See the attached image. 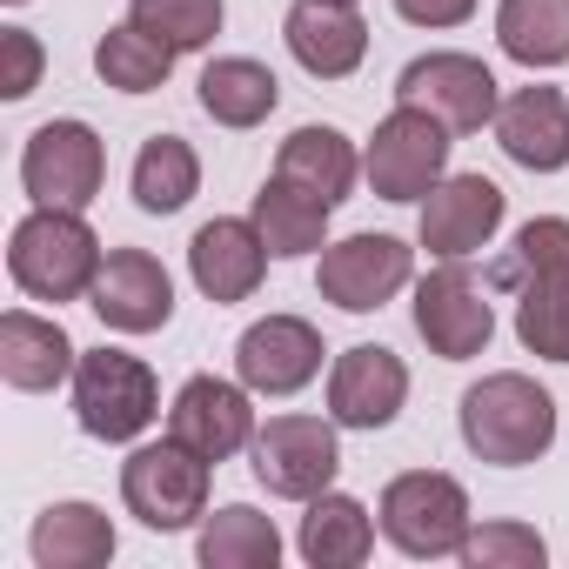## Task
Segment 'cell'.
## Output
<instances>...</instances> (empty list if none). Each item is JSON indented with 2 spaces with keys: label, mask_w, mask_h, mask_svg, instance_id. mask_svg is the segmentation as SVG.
<instances>
[{
  "label": "cell",
  "mask_w": 569,
  "mask_h": 569,
  "mask_svg": "<svg viewBox=\"0 0 569 569\" xmlns=\"http://www.w3.org/2000/svg\"><path fill=\"white\" fill-rule=\"evenodd\" d=\"M456 422H462V442L476 462L522 469V462L549 456V442H556V396L516 369H496L476 389H462Z\"/></svg>",
  "instance_id": "obj_1"
},
{
  "label": "cell",
  "mask_w": 569,
  "mask_h": 569,
  "mask_svg": "<svg viewBox=\"0 0 569 569\" xmlns=\"http://www.w3.org/2000/svg\"><path fill=\"white\" fill-rule=\"evenodd\" d=\"M101 234L81 221V208H34L8 234V274L34 302H81L101 274Z\"/></svg>",
  "instance_id": "obj_2"
},
{
  "label": "cell",
  "mask_w": 569,
  "mask_h": 569,
  "mask_svg": "<svg viewBox=\"0 0 569 569\" xmlns=\"http://www.w3.org/2000/svg\"><path fill=\"white\" fill-rule=\"evenodd\" d=\"M382 536L402 549V556H416V562H436V556H462V542H469V489L456 482V476H442V469H409V476H396L389 489H382Z\"/></svg>",
  "instance_id": "obj_3"
},
{
  "label": "cell",
  "mask_w": 569,
  "mask_h": 569,
  "mask_svg": "<svg viewBox=\"0 0 569 569\" xmlns=\"http://www.w3.org/2000/svg\"><path fill=\"white\" fill-rule=\"evenodd\" d=\"M161 416V382L128 349H88L74 362V422L94 442H134Z\"/></svg>",
  "instance_id": "obj_4"
},
{
  "label": "cell",
  "mask_w": 569,
  "mask_h": 569,
  "mask_svg": "<svg viewBox=\"0 0 569 569\" xmlns=\"http://www.w3.org/2000/svg\"><path fill=\"white\" fill-rule=\"evenodd\" d=\"M208 469H214V462L194 456L181 436L141 442V449L121 462V502H128L134 522L174 536V529H188V522L208 516Z\"/></svg>",
  "instance_id": "obj_5"
},
{
  "label": "cell",
  "mask_w": 569,
  "mask_h": 569,
  "mask_svg": "<svg viewBox=\"0 0 569 569\" xmlns=\"http://www.w3.org/2000/svg\"><path fill=\"white\" fill-rule=\"evenodd\" d=\"M248 456H254V482L281 502L322 496L342 469L336 422H322V416H268V429H254Z\"/></svg>",
  "instance_id": "obj_6"
},
{
  "label": "cell",
  "mask_w": 569,
  "mask_h": 569,
  "mask_svg": "<svg viewBox=\"0 0 569 569\" xmlns=\"http://www.w3.org/2000/svg\"><path fill=\"white\" fill-rule=\"evenodd\" d=\"M362 174L382 201H422L442 174H449V128L422 108H402L369 134L362 148Z\"/></svg>",
  "instance_id": "obj_7"
},
{
  "label": "cell",
  "mask_w": 569,
  "mask_h": 569,
  "mask_svg": "<svg viewBox=\"0 0 569 569\" xmlns=\"http://www.w3.org/2000/svg\"><path fill=\"white\" fill-rule=\"evenodd\" d=\"M108 181V148L88 121H48L21 148V188L34 208H88Z\"/></svg>",
  "instance_id": "obj_8"
},
{
  "label": "cell",
  "mask_w": 569,
  "mask_h": 569,
  "mask_svg": "<svg viewBox=\"0 0 569 569\" xmlns=\"http://www.w3.org/2000/svg\"><path fill=\"white\" fill-rule=\"evenodd\" d=\"M396 101L402 108H422V114H436L449 134H476V128H496V108H502V94H496V74L476 61V54H422V61H409L402 74H396Z\"/></svg>",
  "instance_id": "obj_9"
},
{
  "label": "cell",
  "mask_w": 569,
  "mask_h": 569,
  "mask_svg": "<svg viewBox=\"0 0 569 569\" xmlns=\"http://www.w3.org/2000/svg\"><path fill=\"white\" fill-rule=\"evenodd\" d=\"M409 274H416V254H409L396 234H349V241H329V248H322L316 289H322V302H336L342 316H376L389 296L409 289Z\"/></svg>",
  "instance_id": "obj_10"
},
{
  "label": "cell",
  "mask_w": 569,
  "mask_h": 569,
  "mask_svg": "<svg viewBox=\"0 0 569 569\" xmlns=\"http://www.w3.org/2000/svg\"><path fill=\"white\" fill-rule=\"evenodd\" d=\"M416 336H422L429 356H442V362H469V356L489 349L496 309H489L482 281H476L462 261H449V268H436V274L416 281Z\"/></svg>",
  "instance_id": "obj_11"
},
{
  "label": "cell",
  "mask_w": 569,
  "mask_h": 569,
  "mask_svg": "<svg viewBox=\"0 0 569 569\" xmlns=\"http://www.w3.org/2000/svg\"><path fill=\"white\" fill-rule=\"evenodd\" d=\"M88 309L114 329V336H154L174 322V274L148 254V248H108Z\"/></svg>",
  "instance_id": "obj_12"
},
{
  "label": "cell",
  "mask_w": 569,
  "mask_h": 569,
  "mask_svg": "<svg viewBox=\"0 0 569 569\" xmlns=\"http://www.w3.org/2000/svg\"><path fill=\"white\" fill-rule=\"evenodd\" d=\"M502 214H509V194L489 174H442L422 194V248L442 261H462V254L496 241Z\"/></svg>",
  "instance_id": "obj_13"
},
{
  "label": "cell",
  "mask_w": 569,
  "mask_h": 569,
  "mask_svg": "<svg viewBox=\"0 0 569 569\" xmlns=\"http://www.w3.org/2000/svg\"><path fill=\"white\" fill-rule=\"evenodd\" d=\"M254 389L248 382H221V376H188L174 389V409H168V436H181L194 456L208 462H228L254 442Z\"/></svg>",
  "instance_id": "obj_14"
},
{
  "label": "cell",
  "mask_w": 569,
  "mask_h": 569,
  "mask_svg": "<svg viewBox=\"0 0 569 569\" xmlns=\"http://www.w3.org/2000/svg\"><path fill=\"white\" fill-rule=\"evenodd\" d=\"M188 274H194V289H201L214 309L248 302V296L261 289V274H268V241H261L254 214H248V221H241V214L201 221L194 241H188Z\"/></svg>",
  "instance_id": "obj_15"
},
{
  "label": "cell",
  "mask_w": 569,
  "mask_h": 569,
  "mask_svg": "<svg viewBox=\"0 0 569 569\" xmlns=\"http://www.w3.org/2000/svg\"><path fill=\"white\" fill-rule=\"evenodd\" d=\"M234 376L254 396H296L322 376V336L302 316H268L254 329H241L234 342Z\"/></svg>",
  "instance_id": "obj_16"
},
{
  "label": "cell",
  "mask_w": 569,
  "mask_h": 569,
  "mask_svg": "<svg viewBox=\"0 0 569 569\" xmlns=\"http://www.w3.org/2000/svg\"><path fill=\"white\" fill-rule=\"evenodd\" d=\"M409 402V369L382 342H356L329 369V416L342 429H389Z\"/></svg>",
  "instance_id": "obj_17"
},
{
  "label": "cell",
  "mask_w": 569,
  "mask_h": 569,
  "mask_svg": "<svg viewBox=\"0 0 569 569\" xmlns=\"http://www.w3.org/2000/svg\"><path fill=\"white\" fill-rule=\"evenodd\" d=\"M281 34H289V54L302 61V74L316 81H342L369 54V21L356 14V0H296Z\"/></svg>",
  "instance_id": "obj_18"
},
{
  "label": "cell",
  "mask_w": 569,
  "mask_h": 569,
  "mask_svg": "<svg viewBox=\"0 0 569 569\" xmlns=\"http://www.w3.org/2000/svg\"><path fill=\"white\" fill-rule=\"evenodd\" d=\"M496 141L529 174L569 168V94L562 88H516L496 108Z\"/></svg>",
  "instance_id": "obj_19"
},
{
  "label": "cell",
  "mask_w": 569,
  "mask_h": 569,
  "mask_svg": "<svg viewBox=\"0 0 569 569\" xmlns=\"http://www.w3.org/2000/svg\"><path fill=\"white\" fill-rule=\"evenodd\" d=\"M81 349L68 342L61 322L34 316V309H8L0 316V382L21 389V396H41V389H61L74 376Z\"/></svg>",
  "instance_id": "obj_20"
},
{
  "label": "cell",
  "mask_w": 569,
  "mask_h": 569,
  "mask_svg": "<svg viewBox=\"0 0 569 569\" xmlns=\"http://www.w3.org/2000/svg\"><path fill=\"white\" fill-rule=\"evenodd\" d=\"M296 549H302V562H316V569H362L369 549H376V516H369L356 496L322 489V496H309V516H302Z\"/></svg>",
  "instance_id": "obj_21"
},
{
  "label": "cell",
  "mask_w": 569,
  "mask_h": 569,
  "mask_svg": "<svg viewBox=\"0 0 569 569\" xmlns=\"http://www.w3.org/2000/svg\"><path fill=\"white\" fill-rule=\"evenodd\" d=\"M274 174L309 188V194H322L336 208V201H349V188L362 174V154L349 148L342 128H296L289 141H281V154H274Z\"/></svg>",
  "instance_id": "obj_22"
},
{
  "label": "cell",
  "mask_w": 569,
  "mask_h": 569,
  "mask_svg": "<svg viewBox=\"0 0 569 569\" xmlns=\"http://www.w3.org/2000/svg\"><path fill=\"white\" fill-rule=\"evenodd\" d=\"M28 549L41 569H101L114 556V522L94 502H48Z\"/></svg>",
  "instance_id": "obj_23"
},
{
  "label": "cell",
  "mask_w": 569,
  "mask_h": 569,
  "mask_svg": "<svg viewBox=\"0 0 569 569\" xmlns=\"http://www.w3.org/2000/svg\"><path fill=\"white\" fill-rule=\"evenodd\" d=\"M254 228H261V241H268L274 261L316 254V248H329V201L274 174V181L254 194Z\"/></svg>",
  "instance_id": "obj_24"
},
{
  "label": "cell",
  "mask_w": 569,
  "mask_h": 569,
  "mask_svg": "<svg viewBox=\"0 0 569 569\" xmlns=\"http://www.w3.org/2000/svg\"><path fill=\"white\" fill-rule=\"evenodd\" d=\"M274 101H281V81L248 54H221L201 68V108L221 128H261L274 114Z\"/></svg>",
  "instance_id": "obj_25"
},
{
  "label": "cell",
  "mask_w": 569,
  "mask_h": 569,
  "mask_svg": "<svg viewBox=\"0 0 569 569\" xmlns=\"http://www.w3.org/2000/svg\"><path fill=\"white\" fill-rule=\"evenodd\" d=\"M128 188H134V208L141 214H181L194 201V188H201V154L181 134H148L141 154H134Z\"/></svg>",
  "instance_id": "obj_26"
},
{
  "label": "cell",
  "mask_w": 569,
  "mask_h": 569,
  "mask_svg": "<svg viewBox=\"0 0 569 569\" xmlns=\"http://www.w3.org/2000/svg\"><path fill=\"white\" fill-rule=\"evenodd\" d=\"M194 556H201V569H274L281 562V529H274V516H261L248 502H228L201 522Z\"/></svg>",
  "instance_id": "obj_27"
},
{
  "label": "cell",
  "mask_w": 569,
  "mask_h": 569,
  "mask_svg": "<svg viewBox=\"0 0 569 569\" xmlns=\"http://www.w3.org/2000/svg\"><path fill=\"white\" fill-rule=\"evenodd\" d=\"M496 41L529 74L562 68L569 61V0H502L496 8Z\"/></svg>",
  "instance_id": "obj_28"
},
{
  "label": "cell",
  "mask_w": 569,
  "mask_h": 569,
  "mask_svg": "<svg viewBox=\"0 0 569 569\" xmlns=\"http://www.w3.org/2000/svg\"><path fill=\"white\" fill-rule=\"evenodd\" d=\"M174 41H161V34H148L141 21H121V28H108L101 41H94V74L108 81V88H121V94H154L168 74H174Z\"/></svg>",
  "instance_id": "obj_29"
},
{
  "label": "cell",
  "mask_w": 569,
  "mask_h": 569,
  "mask_svg": "<svg viewBox=\"0 0 569 569\" xmlns=\"http://www.w3.org/2000/svg\"><path fill=\"white\" fill-rule=\"evenodd\" d=\"M516 336L542 362H569V281H522Z\"/></svg>",
  "instance_id": "obj_30"
},
{
  "label": "cell",
  "mask_w": 569,
  "mask_h": 569,
  "mask_svg": "<svg viewBox=\"0 0 569 569\" xmlns=\"http://www.w3.org/2000/svg\"><path fill=\"white\" fill-rule=\"evenodd\" d=\"M221 0H128V21H141L148 34H161V41H174L181 54H194V48H208L214 34H221Z\"/></svg>",
  "instance_id": "obj_31"
},
{
  "label": "cell",
  "mask_w": 569,
  "mask_h": 569,
  "mask_svg": "<svg viewBox=\"0 0 569 569\" xmlns=\"http://www.w3.org/2000/svg\"><path fill=\"white\" fill-rule=\"evenodd\" d=\"M509 281H569V221L562 214H536L516 228Z\"/></svg>",
  "instance_id": "obj_32"
},
{
  "label": "cell",
  "mask_w": 569,
  "mask_h": 569,
  "mask_svg": "<svg viewBox=\"0 0 569 569\" xmlns=\"http://www.w3.org/2000/svg\"><path fill=\"white\" fill-rule=\"evenodd\" d=\"M542 556H549V542L529 522H482L462 542V562L469 569H542Z\"/></svg>",
  "instance_id": "obj_33"
},
{
  "label": "cell",
  "mask_w": 569,
  "mask_h": 569,
  "mask_svg": "<svg viewBox=\"0 0 569 569\" xmlns=\"http://www.w3.org/2000/svg\"><path fill=\"white\" fill-rule=\"evenodd\" d=\"M41 68H48V54H41V41L28 28H0V94L28 101L41 88Z\"/></svg>",
  "instance_id": "obj_34"
},
{
  "label": "cell",
  "mask_w": 569,
  "mask_h": 569,
  "mask_svg": "<svg viewBox=\"0 0 569 569\" xmlns=\"http://www.w3.org/2000/svg\"><path fill=\"white\" fill-rule=\"evenodd\" d=\"M396 14L409 28H462L476 14V0H396Z\"/></svg>",
  "instance_id": "obj_35"
},
{
  "label": "cell",
  "mask_w": 569,
  "mask_h": 569,
  "mask_svg": "<svg viewBox=\"0 0 569 569\" xmlns=\"http://www.w3.org/2000/svg\"><path fill=\"white\" fill-rule=\"evenodd\" d=\"M8 8H28V0H8Z\"/></svg>",
  "instance_id": "obj_36"
}]
</instances>
